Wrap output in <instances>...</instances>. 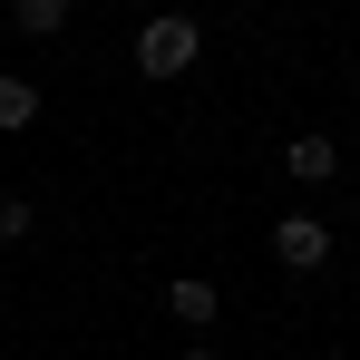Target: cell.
I'll use <instances>...</instances> for the list:
<instances>
[{
  "label": "cell",
  "mask_w": 360,
  "mask_h": 360,
  "mask_svg": "<svg viewBox=\"0 0 360 360\" xmlns=\"http://www.w3.org/2000/svg\"><path fill=\"white\" fill-rule=\"evenodd\" d=\"M0 127H39V78H0Z\"/></svg>",
  "instance_id": "cell-5"
},
{
  "label": "cell",
  "mask_w": 360,
  "mask_h": 360,
  "mask_svg": "<svg viewBox=\"0 0 360 360\" xmlns=\"http://www.w3.org/2000/svg\"><path fill=\"white\" fill-rule=\"evenodd\" d=\"M20 234H30V205H20V195L0 185V243H20Z\"/></svg>",
  "instance_id": "cell-7"
},
{
  "label": "cell",
  "mask_w": 360,
  "mask_h": 360,
  "mask_svg": "<svg viewBox=\"0 0 360 360\" xmlns=\"http://www.w3.org/2000/svg\"><path fill=\"white\" fill-rule=\"evenodd\" d=\"M185 360H214V351H185Z\"/></svg>",
  "instance_id": "cell-8"
},
{
  "label": "cell",
  "mask_w": 360,
  "mask_h": 360,
  "mask_svg": "<svg viewBox=\"0 0 360 360\" xmlns=\"http://www.w3.org/2000/svg\"><path fill=\"white\" fill-rule=\"evenodd\" d=\"M166 311H176L185 331H205V321H214V311H224V302H214V283H205V273H185L176 292H166Z\"/></svg>",
  "instance_id": "cell-4"
},
{
  "label": "cell",
  "mask_w": 360,
  "mask_h": 360,
  "mask_svg": "<svg viewBox=\"0 0 360 360\" xmlns=\"http://www.w3.org/2000/svg\"><path fill=\"white\" fill-rule=\"evenodd\" d=\"M273 253H283L292 273H321V263H331V224H321V214H283V224H273Z\"/></svg>",
  "instance_id": "cell-2"
},
{
  "label": "cell",
  "mask_w": 360,
  "mask_h": 360,
  "mask_svg": "<svg viewBox=\"0 0 360 360\" xmlns=\"http://www.w3.org/2000/svg\"><path fill=\"white\" fill-rule=\"evenodd\" d=\"M195 49H205V30H195L185 10H166V20H146V30H136V78H185Z\"/></svg>",
  "instance_id": "cell-1"
},
{
  "label": "cell",
  "mask_w": 360,
  "mask_h": 360,
  "mask_svg": "<svg viewBox=\"0 0 360 360\" xmlns=\"http://www.w3.org/2000/svg\"><path fill=\"white\" fill-rule=\"evenodd\" d=\"M68 30V0H20V39H59Z\"/></svg>",
  "instance_id": "cell-6"
},
{
  "label": "cell",
  "mask_w": 360,
  "mask_h": 360,
  "mask_svg": "<svg viewBox=\"0 0 360 360\" xmlns=\"http://www.w3.org/2000/svg\"><path fill=\"white\" fill-rule=\"evenodd\" d=\"M283 176L292 185H331L341 176V146H331V136H292V146H283Z\"/></svg>",
  "instance_id": "cell-3"
}]
</instances>
